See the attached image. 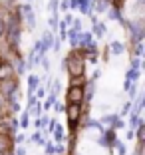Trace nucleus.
<instances>
[{
    "label": "nucleus",
    "instance_id": "13",
    "mask_svg": "<svg viewBox=\"0 0 145 155\" xmlns=\"http://www.w3.org/2000/svg\"><path fill=\"white\" fill-rule=\"evenodd\" d=\"M105 0H95V8H97V12H104V8H105Z\"/></svg>",
    "mask_w": 145,
    "mask_h": 155
},
{
    "label": "nucleus",
    "instance_id": "10",
    "mask_svg": "<svg viewBox=\"0 0 145 155\" xmlns=\"http://www.w3.org/2000/svg\"><path fill=\"white\" fill-rule=\"evenodd\" d=\"M111 52H114V54H121V52H123V46L119 44V42H114V44H111Z\"/></svg>",
    "mask_w": 145,
    "mask_h": 155
},
{
    "label": "nucleus",
    "instance_id": "15",
    "mask_svg": "<svg viewBox=\"0 0 145 155\" xmlns=\"http://www.w3.org/2000/svg\"><path fill=\"white\" fill-rule=\"evenodd\" d=\"M28 84H30V90H36V86H38V78L30 76V80H28Z\"/></svg>",
    "mask_w": 145,
    "mask_h": 155
},
{
    "label": "nucleus",
    "instance_id": "20",
    "mask_svg": "<svg viewBox=\"0 0 145 155\" xmlns=\"http://www.w3.org/2000/svg\"><path fill=\"white\" fill-rule=\"evenodd\" d=\"M20 123H22V127H26V125H28V115L26 114L22 115V121H20Z\"/></svg>",
    "mask_w": 145,
    "mask_h": 155
},
{
    "label": "nucleus",
    "instance_id": "14",
    "mask_svg": "<svg viewBox=\"0 0 145 155\" xmlns=\"http://www.w3.org/2000/svg\"><path fill=\"white\" fill-rule=\"evenodd\" d=\"M137 139H139V141H143V139H145V127L141 125V123H139V129H137Z\"/></svg>",
    "mask_w": 145,
    "mask_h": 155
},
{
    "label": "nucleus",
    "instance_id": "21",
    "mask_svg": "<svg viewBox=\"0 0 145 155\" xmlns=\"http://www.w3.org/2000/svg\"><path fill=\"white\" fill-rule=\"evenodd\" d=\"M129 110H131V104L127 101V104H125V107H123V114H127V111H129Z\"/></svg>",
    "mask_w": 145,
    "mask_h": 155
},
{
    "label": "nucleus",
    "instance_id": "4",
    "mask_svg": "<svg viewBox=\"0 0 145 155\" xmlns=\"http://www.w3.org/2000/svg\"><path fill=\"white\" fill-rule=\"evenodd\" d=\"M66 97H68L70 104H82V101H84V87H82V86H76V84H74V86L68 90Z\"/></svg>",
    "mask_w": 145,
    "mask_h": 155
},
{
    "label": "nucleus",
    "instance_id": "25",
    "mask_svg": "<svg viewBox=\"0 0 145 155\" xmlns=\"http://www.w3.org/2000/svg\"><path fill=\"white\" fill-rule=\"evenodd\" d=\"M105 2H114V4H115V2H117V0H105Z\"/></svg>",
    "mask_w": 145,
    "mask_h": 155
},
{
    "label": "nucleus",
    "instance_id": "17",
    "mask_svg": "<svg viewBox=\"0 0 145 155\" xmlns=\"http://www.w3.org/2000/svg\"><path fill=\"white\" fill-rule=\"evenodd\" d=\"M6 32V26H4V20H2V10H0V34Z\"/></svg>",
    "mask_w": 145,
    "mask_h": 155
},
{
    "label": "nucleus",
    "instance_id": "23",
    "mask_svg": "<svg viewBox=\"0 0 145 155\" xmlns=\"http://www.w3.org/2000/svg\"><path fill=\"white\" fill-rule=\"evenodd\" d=\"M16 155H26V151H24V149H22V147H20V149H18V151H16Z\"/></svg>",
    "mask_w": 145,
    "mask_h": 155
},
{
    "label": "nucleus",
    "instance_id": "7",
    "mask_svg": "<svg viewBox=\"0 0 145 155\" xmlns=\"http://www.w3.org/2000/svg\"><path fill=\"white\" fill-rule=\"evenodd\" d=\"M14 74L12 66L10 64H0V80H6V78H10Z\"/></svg>",
    "mask_w": 145,
    "mask_h": 155
},
{
    "label": "nucleus",
    "instance_id": "5",
    "mask_svg": "<svg viewBox=\"0 0 145 155\" xmlns=\"http://www.w3.org/2000/svg\"><path fill=\"white\" fill-rule=\"evenodd\" d=\"M0 90H2V96L4 97H10L12 94H16V82L10 80V78H6V80H2V84H0Z\"/></svg>",
    "mask_w": 145,
    "mask_h": 155
},
{
    "label": "nucleus",
    "instance_id": "19",
    "mask_svg": "<svg viewBox=\"0 0 145 155\" xmlns=\"http://www.w3.org/2000/svg\"><path fill=\"white\" fill-rule=\"evenodd\" d=\"M24 72V62L20 60V56H18V74H22Z\"/></svg>",
    "mask_w": 145,
    "mask_h": 155
},
{
    "label": "nucleus",
    "instance_id": "24",
    "mask_svg": "<svg viewBox=\"0 0 145 155\" xmlns=\"http://www.w3.org/2000/svg\"><path fill=\"white\" fill-rule=\"evenodd\" d=\"M2 105H4V96H0V111H2Z\"/></svg>",
    "mask_w": 145,
    "mask_h": 155
},
{
    "label": "nucleus",
    "instance_id": "12",
    "mask_svg": "<svg viewBox=\"0 0 145 155\" xmlns=\"http://www.w3.org/2000/svg\"><path fill=\"white\" fill-rule=\"evenodd\" d=\"M109 18H111V20H121V14H119V10L114 8L111 12H109Z\"/></svg>",
    "mask_w": 145,
    "mask_h": 155
},
{
    "label": "nucleus",
    "instance_id": "8",
    "mask_svg": "<svg viewBox=\"0 0 145 155\" xmlns=\"http://www.w3.org/2000/svg\"><path fill=\"white\" fill-rule=\"evenodd\" d=\"M52 42H54L52 34H44V40H42V54H46V50L52 46Z\"/></svg>",
    "mask_w": 145,
    "mask_h": 155
},
{
    "label": "nucleus",
    "instance_id": "11",
    "mask_svg": "<svg viewBox=\"0 0 145 155\" xmlns=\"http://www.w3.org/2000/svg\"><path fill=\"white\" fill-rule=\"evenodd\" d=\"M94 32L97 34V36H104V34H105V28H104V24H95V26H94Z\"/></svg>",
    "mask_w": 145,
    "mask_h": 155
},
{
    "label": "nucleus",
    "instance_id": "2",
    "mask_svg": "<svg viewBox=\"0 0 145 155\" xmlns=\"http://www.w3.org/2000/svg\"><path fill=\"white\" fill-rule=\"evenodd\" d=\"M6 30H8V42L10 46H16L20 40V26H18V18L14 16L12 20H10V24L6 26Z\"/></svg>",
    "mask_w": 145,
    "mask_h": 155
},
{
    "label": "nucleus",
    "instance_id": "3",
    "mask_svg": "<svg viewBox=\"0 0 145 155\" xmlns=\"http://www.w3.org/2000/svg\"><path fill=\"white\" fill-rule=\"evenodd\" d=\"M66 115H68L70 119V125H76L77 121H80V117H82V104H70L68 107H66Z\"/></svg>",
    "mask_w": 145,
    "mask_h": 155
},
{
    "label": "nucleus",
    "instance_id": "1",
    "mask_svg": "<svg viewBox=\"0 0 145 155\" xmlns=\"http://www.w3.org/2000/svg\"><path fill=\"white\" fill-rule=\"evenodd\" d=\"M64 66L68 68V72H70L72 78H82L84 76V60L77 52H72V54L68 56V60L64 62Z\"/></svg>",
    "mask_w": 145,
    "mask_h": 155
},
{
    "label": "nucleus",
    "instance_id": "22",
    "mask_svg": "<svg viewBox=\"0 0 145 155\" xmlns=\"http://www.w3.org/2000/svg\"><path fill=\"white\" fill-rule=\"evenodd\" d=\"M46 151H48V153H54L56 149H54V145H48V147H46Z\"/></svg>",
    "mask_w": 145,
    "mask_h": 155
},
{
    "label": "nucleus",
    "instance_id": "16",
    "mask_svg": "<svg viewBox=\"0 0 145 155\" xmlns=\"http://www.w3.org/2000/svg\"><path fill=\"white\" fill-rule=\"evenodd\" d=\"M54 104H56V97H54V94H52V96L48 97V100H46V105H44V107H48V110H50V107H52Z\"/></svg>",
    "mask_w": 145,
    "mask_h": 155
},
{
    "label": "nucleus",
    "instance_id": "18",
    "mask_svg": "<svg viewBox=\"0 0 145 155\" xmlns=\"http://www.w3.org/2000/svg\"><path fill=\"white\" fill-rule=\"evenodd\" d=\"M6 147H8L6 139H4V137H0V151H6Z\"/></svg>",
    "mask_w": 145,
    "mask_h": 155
},
{
    "label": "nucleus",
    "instance_id": "9",
    "mask_svg": "<svg viewBox=\"0 0 145 155\" xmlns=\"http://www.w3.org/2000/svg\"><path fill=\"white\" fill-rule=\"evenodd\" d=\"M137 78H139V70H137V68H131L129 72H127V78H125V80H137Z\"/></svg>",
    "mask_w": 145,
    "mask_h": 155
},
{
    "label": "nucleus",
    "instance_id": "6",
    "mask_svg": "<svg viewBox=\"0 0 145 155\" xmlns=\"http://www.w3.org/2000/svg\"><path fill=\"white\" fill-rule=\"evenodd\" d=\"M22 12H24V16H26L28 28H34V26H36V18H34V12H32V8H30V6H24V8H22Z\"/></svg>",
    "mask_w": 145,
    "mask_h": 155
}]
</instances>
